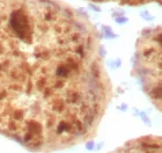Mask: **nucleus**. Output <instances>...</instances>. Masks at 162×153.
Returning <instances> with one entry per match:
<instances>
[{
  "mask_svg": "<svg viewBox=\"0 0 162 153\" xmlns=\"http://www.w3.org/2000/svg\"><path fill=\"white\" fill-rule=\"evenodd\" d=\"M109 98L99 36L59 0H0V133L35 152L95 130Z\"/></svg>",
  "mask_w": 162,
  "mask_h": 153,
  "instance_id": "f257e3e1",
  "label": "nucleus"
}]
</instances>
